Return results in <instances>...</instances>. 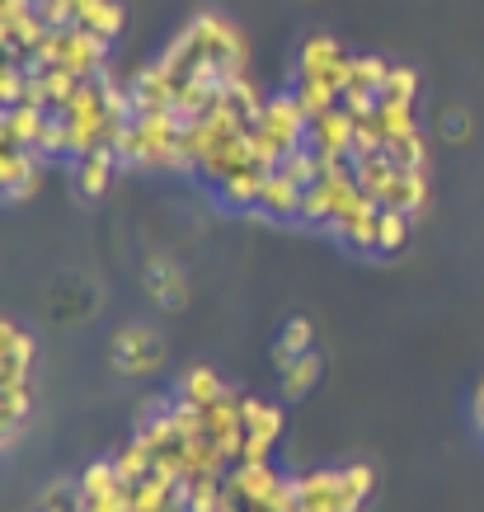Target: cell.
<instances>
[{
  "instance_id": "obj_1",
  "label": "cell",
  "mask_w": 484,
  "mask_h": 512,
  "mask_svg": "<svg viewBox=\"0 0 484 512\" xmlns=\"http://www.w3.org/2000/svg\"><path fill=\"white\" fill-rule=\"evenodd\" d=\"M245 33L226 15H198L174 33V43L160 52V66L179 80H207V85H231L245 76Z\"/></svg>"
},
{
  "instance_id": "obj_2",
  "label": "cell",
  "mask_w": 484,
  "mask_h": 512,
  "mask_svg": "<svg viewBox=\"0 0 484 512\" xmlns=\"http://www.w3.org/2000/svg\"><path fill=\"white\" fill-rule=\"evenodd\" d=\"M376 489L372 466H334V470H311L297 475L301 512H358Z\"/></svg>"
},
{
  "instance_id": "obj_3",
  "label": "cell",
  "mask_w": 484,
  "mask_h": 512,
  "mask_svg": "<svg viewBox=\"0 0 484 512\" xmlns=\"http://www.w3.org/2000/svg\"><path fill=\"white\" fill-rule=\"evenodd\" d=\"M174 141H179V118H132L118 160L123 165H141V170H170L174 165Z\"/></svg>"
},
{
  "instance_id": "obj_4",
  "label": "cell",
  "mask_w": 484,
  "mask_h": 512,
  "mask_svg": "<svg viewBox=\"0 0 484 512\" xmlns=\"http://www.w3.org/2000/svg\"><path fill=\"white\" fill-rule=\"evenodd\" d=\"M348 66H353V52H344V43H339V38H329V33H311V38L297 47V80L334 85V90L344 94Z\"/></svg>"
},
{
  "instance_id": "obj_5",
  "label": "cell",
  "mask_w": 484,
  "mask_h": 512,
  "mask_svg": "<svg viewBox=\"0 0 484 512\" xmlns=\"http://www.w3.org/2000/svg\"><path fill=\"white\" fill-rule=\"evenodd\" d=\"M254 132H259V137H268L282 156H287V151L306 146L311 118H306V109H301L297 94H273V99L264 104V113H259V127H254Z\"/></svg>"
},
{
  "instance_id": "obj_6",
  "label": "cell",
  "mask_w": 484,
  "mask_h": 512,
  "mask_svg": "<svg viewBox=\"0 0 484 512\" xmlns=\"http://www.w3.org/2000/svg\"><path fill=\"white\" fill-rule=\"evenodd\" d=\"M240 400L245 395H235V390H226L221 400H212L203 409V433L207 442L226 456V461H240V451H245V414H240Z\"/></svg>"
},
{
  "instance_id": "obj_7",
  "label": "cell",
  "mask_w": 484,
  "mask_h": 512,
  "mask_svg": "<svg viewBox=\"0 0 484 512\" xmlns=\"http://www.w3.org/2000/svg\"><path fill=\"white\" fill-rule=\"evenodd\" d=\"M240 414H245V451L240 461H268L273 442L282 437V409L273 400H240Z\"/></svg>"
},
{
  "instance_id": "obj_8",
  "label": "cell",
  "mask_w": 484,
  "mask_h": 512,
  "mask_svg": "<svg viewBox=\"0 0 484 512\" xmlns=\"http://www.w3.org/2000/svg\"><path fill=\"white\" fill-rule=\"evenodd\" d=\"M381 212H386L381 202H372V198H362V193H358V198H353L344 212L334 217V226H329V231L339 235L348 249H367V254H376V240H381Z\"/></svg>"
},
{
  "instance_id": "obj_9",
  "label": "cell",
  "mask_w": 484,
  "mask_h": 512,
  "mask_svg": "<svg viewBox=\"0 0 484 512\" xmlns=\"http://www.w3.org/2000/svg\"><path fill=\"white\" fill-rule=\"evenodd\" d=\"M306 146L325 160H353V113L329 109V113H320V118H311Z\"/></svg>"
},
{
  "instance_id": "obj_10",
  "label": "cell",
  "mask_w": 484,
  "mask_h": 512,
  "mask_svg": "<svg viewBox=\"0 0 484 512\" xmlns=\"http://www.w3.org/2000/svg\"><path fill=\"white\" fill-rule=\"evenodd\" d=\"M160 362H165V348H160V339L151 334V329H123L118 339H113V367L118 372H132V376H146L156 372Z\"/></svg>"
},
{
  "instance_id": "obj_11",
  "label": "cell",
  "mask_w": 484,
  "mask_h": 512,
  "mask_svg": "<svg viewBox=\"0 0 484 512\" xmlns=\"http://www.w3.org/2000/svg\"><path fill=\"white\" fill-rule=\"evenodd\" d=\"M0 179H5V198H33L38 184H43V156L38 151H24V146H5L0 151Z\"/></svg>"
},
{
  "instance_id": "obj_12",
  "label": "cell",
  "mask_w": 484,
  "mask_h": 512,
  "mask_svg": "<svg viewBox=\"0 0 484 512\" xmlns=\"http://www.w3.org/2000/svg\"><path fill=\"white\" fill-rule=\"evenodd\" d=\"M33 357H38L33 339L15 320H5V325H0V386H29Z\"/></svg>"
},
{
  "instance_id": "obj_13",
  "label": "cell",
  "mask_w": 484,
  "mask_h": 512,
  "mask_svg": "<svg viewBox=\"0 0 484 512\" xmlns=\"http://www.w3.org/2000/svg\"><path fill=\"white\" fill-rule=\"evenodd\" d=\"M282 484V475L273 470V461H235L231 475H226V489H231L245 508H254V503H268L273 498V489Z\"/></svg>"
},
{
  "instance_id": "obj_14",
  "label": "cell",
  "mask_w": 484,
  "mask_h": 512,
  "mask_svg": "<svg viewBox=\"0 0 484 512\" xmlns=\"http://www.w3.org/2000/svg\"><path fill=\"white\" fill-rule=\"evenodd\" d=\"M301 198H306V188H297L292 179H282V174L273 170L254 212H259V217H273V221H301Z\"/></svg>"
},
{
  "instance_id": "obj_15",
  "label": "cell",
  "mask_w": 484,
  "mask_h": 512,
  "mask_svg": "<svg viewBox=\"0 0 484 512\" xmlns=\"http://www.w3.org/2000/svg\"><path fill=\"white\" fill-rule=\"evenodd\" d=\"M353 174H358V193H362V198L386 202V193H391L400 165L391 160V151H376V156H358V160H353Z\"/></svg>"
},
{
  "instance_id": "obj_16",
  "label": "cell",
  "mask_w": 484,
  "mask_h": 512,
  "mask_svg": "<svg viewBox=\"0 0 484 512\" xmlns=\"http://www.w3.org/2000/svg\"><path fill=\"white\" fill-rule=\"evenodd\" d=\"M47 118H52V113L29 109V104H19V109H5V132H0V141H5V146H24V151H38Z\"/></svg>"
},
{
  "instance_id": "obj_17",
  "label": "cell",
  "mask_w": 484,
  "mask_h": 512,
  "mask_svg": "<svg viewBox=\"0 0 484 512\" xmlns=\"http://www.w3.org/2000/svg\"><path fill=\"white\" fill-rule=\"evenodd\" d=\"M118 165H123L118 151H94V156H80L76 160V188L85 193V198H104Z\"/></svg>"
},
{
  "instance_id": "obj_18",
  "label": "cell",
  "mask_w": 484,
  "mask_h": 512,
  "mask_svg": "<svg viewBox=\"0 0 484 512\" xmlns=\"http://www.w3.org/2000/svg\"><path fill=\"white\" fill-rule=\"evenodd\" d=\"M226 390H231V386H226L212 367H188V372L179 376V386H174V400L193 404V409H207V404L221 400Z\"/></svg>"
},
{
  "instance_id": "obj_19",
  "label": "cell",
  "mask_w": 484,
  "mask_h": 512,
  "mask_svg": "<svg viewBox=\"0 0 484 512\" xmlns=\"http://www.w3.org/2000/svg\"><path fill=\"white\" fill-rule=\"evenodd\" d=\"M386 76H391V62H386V57H376V52H362V57H353V66H348L344 94H376V99H381ZM344 94H339V99H344Z\"/></svg>"
},
{
  "instance_id": "obj_20",
  "label": "cell",
  "mask_w": 484,
  "mask_h": 512,
  "mask_svg": "<svg viewBox=\"0 0 484 512\" xmlns=\"http://www.w3.org/2000/svg\"><path fill=\"white\" fill-rule=\"evenodd\" d=\"M423 202H428V179H423V170H400L381 207H386V212H405V217H414Z\"/></svg>"
},
{
  "instance_id": "obj_21",
  "label": "cell",
  "mask_w": 484,
  "mask_h": 512,
  "mask_svg": "<svg viewBox=\"0 0 484 512\" xmlns=\"http://www.w3.org/2000/svg\"><path fill=\"white\" fill-rule=\"evenodd\" d=\"M146 287H151V296H156L165 311H179V306H184V296H188L184 273H179L170 259H156V264L146 268Z\"/></svg>"
},
{
  "instance_id": "obj_22",
  "label": "cell",
  "mask_w": 484,
  "mask_h": 512,
  "mask_svg": "<svg viewBox=\"0 0 484 512\" xmlns=\"http://www.w3.org/2000/svg\"><path fill=\"white\" fill-rule=\"evenodd\" d=\"M264 184H268L264 170H245V174H235V179H226V184L217 188V198L226 202V207H235V212H250V207H259V198H264Z\"/></svg>"
},
{
  "instance_id": "obj_23",
  "label": "cell",
  "mask_w": 484,
  "mask_h": 512,
  "mask_svg": "<svg viewBox=\"0 0 484 512\" xmlns=\"http://www.w3.org/2000/svg\"><path fill=\"white\" fill-rule=\"evenodd\" d=\"M123 5L118 0H90V10L80 15V24L76 29H85V33H94V38H104V43H113L118 33H123Z\"/></svg>"
},
{
  "instance_id": "obj_24",
  "label": "cell",
  "mask_w": 484,
  "mask_h": 512,
  "mask_svg": "<svg viewBox=\"0 0 484 512\" xmlns=\"http://www.w3.org/2000/svg\"><path fill=\"white\" fill-rule=\"evenodd\" d=\"M80 494L85 498H109V494H123L127 484H123V475H118V466H113V456L109 461H90V466L80 470Z\"/></svg>"
},
{
  "instance_id": "obj_25",
  "label": "cell",
  "mask_w": 484,
  "mask_h": 512,
  "mask_svg": "<svg viewBox=\"0 0 484 512\" xmlns=\"http://www.w3.org/2000/svg\"><path fill=\"white\" fill-rule=\"evenodd\" d=\"M320 372H325V362H320L315 353L297 357V362H287V367H282V395H287V400H301V395L320 381Z\"/></svg>"
},
{
  "instance_id": "obj_26",
  "label": "cell",
  "mask_w": 484,
  "mask_h": 512,
  "mask_svg": "<svg viewBox=\"0 0 484 512\" xmlns=\"http://www.w3.org/2000/svg\"><path fill=\"white\" fill-rule=\"evenodd\" d=\"M113 466H118V475H123V484H137V480H146L151 470H156V451L146 447L141 437H132L118 456H113Z\"/></svg>"
},
{
  "instance_id": "obj_27",
  "label": "cell",
  "mask_w": 484,
  "mask_h": 512,
  "mask_svg": "<svg viewBox=\"0 0 484 512\" xmlns=\"http://www.w3.org/2000/svg\"><path fill=\"white\" fill-rule=\"evenodd\" d=\"M311 320H287V329H282V339H278V348H273V362H278V372L287 367V362H297V357H306L311 353Z\"/></svg>"
},
{
  "instance_id": "obj_28",
  "label": "cell",
  "mask_w": 484,
  "mask_h": 512,
  "mask_svg": "<svg viewBox=\"0 0 484 512\" xmlns=\"http://www.w3.org/2000/svg\"><path fill=\"white\" fill-rule=\"evenodd\" d=\"M414 99H419V71L391 62V76L381 85V104H414Z\"/></svg>"
},
{
  "instance_id": "obj_29",
  "label": "cell",
  "mask_w": 484,
  "mask_h": 512,
  "mask_svg": "<svg viewBox=\"0 0 484 512\" xmlns=\"http://www.w3.org/2000/svg\"><path fill=\"white\" fill-rule=\"evenodd\" d=\"M29 404H33V395H29V386H0V419H5V447L15 442V423L29 414Z\"/></svg>"
},
{
  "instance_id": "obj_30",
  "label": "cell",
  "mask_w": 484,
  "mask_h": 512,
  "mask_svg": "<svg viewBox=\"0 0 484 512\" xmlns=\"http://www.w3.org/2000/svg\"><path fill=\"white\" fill-rule=\"evenodd\" d=\"M386 151L400 170H423L428 165V146H423V132H405V137H391L386 141Z\"/></svg>"
},
{
  "instance_id": "obj_31",
  "label": "cell",
  "mask_w": 484,
  "mask_h": 512,
  "mask_svg": "<svg viewBox=\"0 0 484 512\" xmlns=\"http://www.w3.org/2000/svg\"><path fill=\"white\" fill-rule=\"evenodd\" d=\"M301 99V109H306V118H320V113L339 109V90L334 85H315V80H297V90H292Z\"/></svg>"
},
{
  "instance_id": "obj_32",
  "label": "cell",
  "mask_w": 484,
  "mask_h": 512,
  "mask_svg": "<svg viewBox=\"0 0 484 512\" xmlns=\"http://www.w3.org/2000/svg\"><path fill=\"white\" fill-rule=\"evenodd\" d=\"M376 118H381V127H386V141L405 137V132H419L414 104H376Z\"/></svg>"
},
{
  "instance_id": "obj_33",
  "label": "cell",
  "mask_w": 484,
  "mask_h": 512,
  "mask_svg": "<svg viewBox=\"0 0 484 512\" xmlns=\"http://www.w3.org/2000/svg\"><path fill=\"white\" fill-rule=\"evenodd\" d=\"M409 240V217L405 212H381V240H376V254H395L405 249Z\"/></svg>"
},
{
  "instance_id": "obj_34",
  "label": "cell",
  "mask_w": 484,
  "mask_h": 512,
  "mask_svg": "<svg viewBox=\"0 0 484 512\" xmlns=\"http://www.w3.org/2000/svg\"><path fill=\"white\" fill-rule=\"evenodd\" d=\"M38 512H85V494L80 484H52L38 503Z\"/></svg>"
},
{
  "instance_id": "obj_35",
  "label": "cell",
  "mask_w": 484,
  "mask_h": 512,
  "mask_svg": "<svg viewBox=\"0 0 484 512\" xmlns=\"http://www.w3.org/2000/svg\"><path fill=\"white\" fill-rule=\"evenodd\" d=\"M85 512H132L127 508V489L123 494H109V498H85Z\"/></svg>"
},
{
  "instance_id": "obj_36",
  "label": "cell",
  "mask_w": 484,
  "mask_h": 512,
  "mask_svg": "<svg viewBox=\"0 0 484 512\" xmlns=\"http://www.w3.org/2000/svg\"><path fill=\"white\" fill-rule=\"evenodd\" d=\"M475 423H480V428H484V381H480V386H475Z\"/></svg>"
}]
</instances>
